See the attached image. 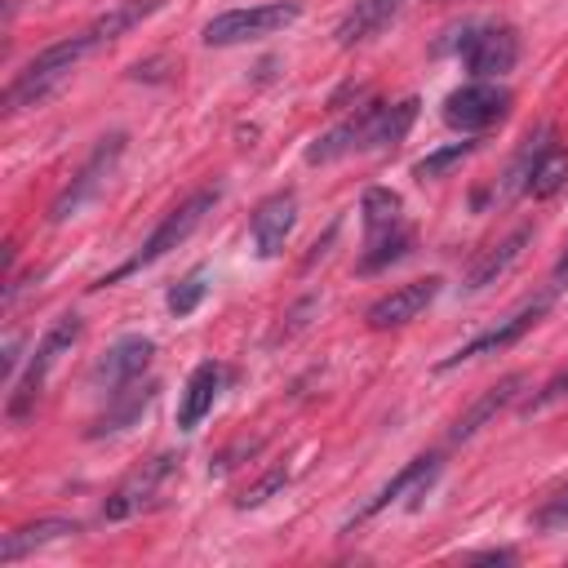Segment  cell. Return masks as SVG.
Returning <instances> with one entry per match:
<instances>
[{"mask_svg": "<svg viewBox=\"0 0 568 568\" xmlns=\"http://www.w3.org/2000/svg\"><path fill=\"white\" fill-rule=\"evenodd\" d=\"M288 488V466H271V470H262L240 497H235V506L240 510H253V506H262V501H271L275 493H284Z\"/></svg>", "mask_w": 568, "mask_h": 568, "instance_id": "cell-26", "label": "cell"}, {"mask_svg": "<svg viewBox=\"0 0 568 568\" xmlns=\"http://www.w3.org/2000/svg\"><path fill=\"white\" fill-rule=\"evenodd\" d=\"M470 559H497V564H510L515 550H479V555H470Z\"/></svg>", "mask_w": 568, "mask_h": 568, "instance_id": "cell-29", "label": "cell"}, {"mask_svg": "<svg viewBox=\"0 0 568 568\" xmlns=\"http://www.w3.org/2000/svg\"><path fill=\"white\" fill-rule=\"evenodd\" d=\"M546 306H550V297L541 293V297H532V302H524L519 311H510L506 320H497L488 333H479V337H470L466 346H457L453 355H444L435 368L439 373H448V368H457V364H470V359H484V355H497V351H506V346H515L541 315H546Z\"/></svg>", "mask_w": 568, "mask_h": 568, "instance_id": "cell-10", "label": "cell"}, {"mask_svg": "<svg viewBox=\"0 0 568 568\" xmlns=\"http://www.w3.org/2000/svg\"><path fill=\"white\" fill-rule=\"evenodd\" d=\"M204 293H209V266L200 262V266H191V271L169 288V297H164V302H169V311L182 320V315H191V311L204 302Z\"/></svg>", "mask_w": 568, "mask_h": 568, "instance_id": "cell-25", "label": "cell"}, {"mask_svg": "<svg viewBox=\"0 0 568 568\" xmlns=\"http://www.w3.org/2000/svg\"><path fill=\"white\" fill-rule=\"evenodd\" d=\"M382 106L386 102H359L346 120H337L328 133H320L311 146H306V164H333L351 151H373V133H377V120H382Z\"/></svg>", "mask_w": 568, "mask_h": 568, "instance_id": "cell-11", "label": "cell"}, {"mask_svg": "<svg viewBox=\"0 0 568 568\" xmlns=\"http://www.w3.org/2000/svg\"><path fill=\"white\" fill-rule=\"evenodd\" d=\"M564 186H568V146L550 142V146L532 160V169H528V178H524V195L550 200V195H559Z\"/></svg>", "mask_w": 568, "mask_h": 568, "instance_id": "cell-21", "label": "cell"}, {"mask_svg": "<svg viewBox=\"0 0 568 568\" xmlns=\"http://www.w3.org/2000/svg\"><path fill=\"white\" fill-rule=\"evenodd\" d=\"M120 155H124V133H106V138H98V146L84 155V164L71 173V182L53 195V204H49V222L62 226V222L80 217V213L102 195V186H106V178L115 173Z\"/></svg>", "mask_w": 568, "mask_h": 568, "instance_id": "cell-5", "label": "cell"}, {"mask_svg": "<svg viewBox=\"0 0 568 568\" xmlns=\"http://www.w3.org/2000/svg\"><path fill=\"white\" fill-rule=\"evenodd\" d=\"M80 333H84V324H80V315H58L44 333H40V342H36V351H31V359H27V368H22V377L9 386V422H22V417H31V408L40 404V395H44V382H49V373L58 368V359L80 342Z\"/></svg>", "mask_w": 568, "mask_h": 568, "instance_id": "cell-4", "label": "cell"}, {"mask_svg": "<svg viewBox=\"0 0 568 568\" xmlns=\"http://www.w3.org/2000/svg\"><path fill=\"white\" fill-rule=\"evenodd\" d=\"M217 200H222V186H217V182H213V186L191 191L182 204H173V209L160 217V226H155V231L142 240V248H138V253H133L124 266H115L111 275H102V280H98V288H102V284H115V280H120V275H129V271H142V266L160 262V257H164V253H173L178 244H186V240L195 235V226H200V222L213 213V204H217Z\"/></svg>", "mask_w": 568, "mask_h": 568, "instance_id": "cell-3", "label": "cell"}, {"mask_svg": "<svg viewBox=\"0 0 568 568\" xmlns=\"http://www.w3.org/2000/svg\"><path fill=\"white\" fill-rule=\"evenodd\" d=\"M98 49V40L89 36V31H80V36H71V40H58V44H49V49H40L13 80H9V89H4V111L9 115H18V111H27V106H40L89 53Z\"/></svg>", "mask_w": 568, "mask_h": 568, "instance_id": "cell-1", "label": "cell"}, {"mask_svg": "<svg viewBox=\"0 0 568 568\" xmlns=\"http://www.w3.org/2000/svg\"><path fill=\"white\" fill-rule=\"evenodd\" d=\"M439 475V457L435 453H426V457H413L408 466H399L395 475H390V484H382L355 515H351V524L346 528H355V524H364V519H373L377 510H386V506H395L399 497H408V493H417V497H426V488H430V479Z\"/></svg>", "mask_w": 568, "mask_h": 568, "instance_id": "cell-15", "label": "cell"}, {"mask_svg": "<svg viewBox=\"0 0 568 568\" xmlns=\"http://www.w3.org/2000/svg\"><path fill=\"white\" fill-rule=\"evenodd\" d=\"M528 240H532V226L528 222H519L510 235H501L497 244H488L470 266H466V280H462V293H484L488 284H497L519 257H524V248H528Z\"/></svg>", "mask_w": 568, "mask_h": 568, "instance_id": "cell-16", "label": "cell"}, {"mask_svg": "<svg viewBox=\"0 0 568 568\" xmlns=\"http://www.w3.org/2000/svg\"><path fill=\"white\" fill-rule=\"evenodd\" d=\"M293 222H297V191H288V186L284 191H271L253 209V222H248L257 257H280L284 244H288V235H293Z\"/></svg>", "mask_w": 568, "mask_h": 568, "instance_id": "cell-13", "label": "cell"}, {"mask_svg": "<svg viewBox=\"0 0 568 568\" xmlns=\"http://www.w3.org/2000/svg\"><path fill=\"white\" fill-rule=\"evenodd\" d=\"M151 355H155V342H151V337H142V333H129V337L111 342V346H106V355L93 364V386H102V390L111 395V390H120V386L138 382V377L146 373Z\"/></svg>", "mask_w": 568, "mask_h": 568, "instance_id": "cell-14", "label": "cell"}, {"mask_svg": "<svg viewBox=\"0 0 568 568\" xmlns=\"http://www.w3.org/2000/svg\"><path fill=\"white\" fill-rule=\"evenodd\" d=\"M532 528H537V532H568V488L550 493V497L532 510Z\"/></svg>", "mask_w": 568, "mask_h": 568, "instance_id": "cell-28", "label": "cell"}, {"mask_svg": "<svg viewBox=\"0 0 568 568\" xmlns=\"http://www.w3.org/2000/svg\"><path fill=\"white\" fill-rule=\"evenodd\" d=\"M470 151H475V142H448V146H439V151L422 155V160L413 164V178H417V182H439V178H448V173H453Z\"/></svg>", "mask_w": 568, "mask_h": 568, "instance_id": "cell-24", "label": "cell"}, {"mask_svg": "<svg viewBox=\"0 0 568 568\" xmlns=\"http://www.w3.org/2000/svg\"><path fill=\"white\" fill-rule=\"evenodd\" d=\"M359 217H364V253H359L364 275L399 262L413 248V231L404 226V200L390 186H368L359 195Z\"/></svg>", "mask_w": 568, "mask_h": 568, "instance_id": "cell-2", "label": "cell"}, {"mask_svg": "<svg viewBox=\"0 0 568 568\" xmlns=\"http://www.w3.org/2000/svg\"><path fill=\"white\" fill-rule=\"evenodd\" d=\"M524 386H528V377H524V373H506L497 386H488V390H484V395H479V399H475V404L453 422L448 439H453V444H462V439L479 435V430H484V426H488V422H493V417H497V413H501V408H506Z\"/></svg>", "mask_w": 568, "mask_h": 568, "instance_id": "cell-18", "label": "cell"}, {"mask_svg": "<svg viewBox=\"0 0 568 568\" xmlns=\"http://www.w3.org/2000/svg\"><path fill=\"white\" fill-rule=\"evenodd\" d=\"M178 470H182V457H178V453H155V457H146L142 466H133V470L106 493L102 519H129V515L155 506L160 493H164V484H169Z\"/></svg>", "mask_w": 568, "mask_h": 568, "instance_id": "cell-7", "label": "cell"}, {"mask_svg": "<svg viewBox=\"0 0 568 568\" xmlns=\"http://www.w3.org/2000/svg\"><path fill=\"white\" fill-rule=\"evenodd\" d=\"M462 67L475 80H501L515 62H519V36L506 22H488V27H466L457 40Z\"/></svg>", "mask_w": 568, "mask_h": 568, "instance_id": "cell-9", "label": "cell"}, {"mask_svg": "<svg viewBox=\"0 0 568 568\" xmlns=\"http://www.w3.org/2000/svg\"><path fill=\"white\" fill-rule=\"evenodd\" d=\"M413 120H417V98L386 102V106H382V120H377V133H373V151H377V146H395V142H404V133L413 129Z\"/></svg>", "mask_w": 568, "mask_h": 568, "instance_id": "cell-23", "label": "cell"}, {"mask_svg": "<svg viewBox=\"0 0 568 568\" xmlns=\"http://www.w3.org/2000/svg\"><path fill=\"white\" fill-rule=\"evenodd\" d=\"M169 0H120L115 9H106L93 27H89V36L98 40V44H106V40H115V36H124V31H133V27H142L151 13H160Z\"/></svg>", "mask_w": 568, "mask_h": 568, "instance_id": "cell-22", "label": "cell"}, {"mask_svg": "<svg viewBox=\"0 0 568 568\" xmlns=\"http://www.w3.org/2000/svg\"><path fill=\"white\" fill-rule=\"evenodd\" d=\"M222 382H226V368L213 364V359H204V364L191 368V377L182 386V399H178V430H195L213 413V404L222 395Z\"/></svg>", "mask_w": 568, "mask_h": 568, "instance_id": "cell-17", "label": "cell"}, {"mask_svg": "<svg viewBox=\"0 0 568 568\" xmlns=\"http://www.w3.org/2000/svg\"><path fill=\"white\" fill-rule=\"evenodd\" d=\"M444 124L457 133H484L510 115V89L497 80H470L444 98Z\"/></svg>", "mask_w": 568, "mask_h": 568, "instance_id": "cell-8", "label": "cell"}, {"mask_svg": "<svg viewBox=\"0 0 568 568\" xmlns=\"http://www.w3.org/2000/svg\"><path fill=\"white\" fill-rule=\"evenodd\" d=\"M151 399H155V382H129V386H120V390H111L106 395V408L98 413V422L89 426V435L98 439V435H115V430H129L146 408H151Z\"/></svg>", "mask_w": 568, "mask_h": 568, "instance_id": "cell-19", "label": "cell"}, {"mask_svg": "<svg viewBox=\"0 0 568 568\" xmlns=\"http://www.w3.org/2000/svg\"><path fill=\"white\" fill-rule=\"evenodd\" d=\"M564 399H568V364H564V368H555V373H550V377H546V382H541V386L519 404V413H524V417H532V413H546V408H555V404H564Z\"/></svg>", "mask_w": 568, "mask_h": 568, "instance_id": "cell-27", "label": "cell"}, {"mask_svg": "<svg viewBox=\"0 0 568 568\" xmlns=\"http://www.w3.org/2000/svg\"><path fill=\"white\" fill-rule=\"evenodd\" d=\"M564 280H568V248H564V253H559V262H555V288H559Z\"/></svg>", "mask_w": 568, "mask_h": 568, "instance_id": "cell-30", "label": "cell"}, {"mask_svg": "<svg viewBox=\"0 0 568 568\" xmlns=\"http://www.w3.org/2000/svg\"><path fill=\"white\" fill-rule=\"evenodd\" d=\"M439 288H444V280H439V275L395 284L390 293H382V297L364 311V320H368V328H377V333H382V328H399V324L417 320V315L439 297Z\"/></svg>", "mask_w": 568, "mask_h": 568, "instance_id": "cell-12", "label": "cell"}, {"mask_svg": "<svg viewBox=\"0 0 568 568\" xmlns=\"http://www.w3.org/2000/svg\"><path fill=\"white\" fill-rule=\"evenodd\" d=\"M75 532H80L75 519H36V524H22V528L4 532V541H0V564H18V559H27L31 550L53 546V541H67V537H75Z\"/></svg>", "mask_w": 568, "mask_h": 568, "instance_id": "cell-20", "label": "cell"}, {"mask_svg": "<svg viewBox=\"0 0 568 568\" xmlns=\"http://www.w3.org/2000/svg\"><path fill=\"white\" fill-rule=\"evenodd\" d=\"M302 18L297 0H275V4H253V9H226L204 27V44L226 49V44H248V40H266L275 31H284L288 22Z\"/></svg>", "mask_w": 568, "mask_h": 568, "instance_id": "cell-6", "label": "cell"}]
</instances>
